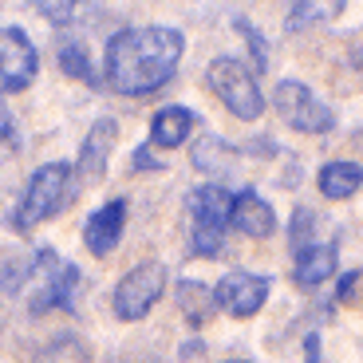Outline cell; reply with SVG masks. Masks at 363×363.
I'll return each instance as SVG.
<instances>
[{"mask_svg":"<svg viewBox=\"0 0 363 363\" xmlns=\"http://www.w3.org/2000/svg\"><path fill=\"white\" fill-rule=\"evenodd\" d=\"M182 48L178 28H127L107 44V83L118 95H150L174 79Z\"/></svg>","mask_w":363,"mask_h":363,"instance_id":"1","label":"cell"},{"mask_svg":"<svg viewBox=\"0 0 363 363\" xmlns=\"http://www.w3.org/2000/svg\"><path fill=\"white\" fill-rule=\"evenodd\" d=\"M67 201H72V166L48 162L28 178V190H24V198H20L16 213H12V218H16L12 225H16L20 233H28L32 225L55 218Z\"/></svg>","mask_w":363,"mask_h":363,"instance_id":"2","label":"cell"},{"mask_svg":"<svg viewBox=\"0 0 363 363\" xmlns=\"http://www.w3.org/2000/svg\"><path fill=\"white\" fill-rule=\"evenodd\" d=\"M194 218V257H221L225 253V225L233 218V194L225 186H201L190 194Z\"/></svg>","mask_w":363,"mask_h":363,"instance_id":"3","label":"cell"},{"mask_svg":"<svg viewBox=\"0 0 363 363\" xmlns=\"http://www.w3.org/2000/svg\"><path fill=\"white\" fill-rule=\"evenodd\" d=\"M75 289H79V269L67 264L55 249H40L32 261V312H48V308H75Z\"/></svg>","mask_w":363,"mask_h":363,"instance_id":"4","label":"cell"},{"mask_svg":"<svg viewBox=\"0 0 363 363\" xmlns=\"http://www.w3.org/2000/svg\"><path fill=\"white\" fill-rule=\"evenodd\" d=\"M209 91L233 111L237 118H245V123H257L264 115V95L257 87L253 72H249L241 60H218V64L209 67Z\"/></svg>","mask_w":363,"mask_h":363,"instance_id":"5","label":"cell"},{"mask_svg":"<svg viewBox=\"0 0 363 363\" xmlns=\"http://www.w3.org/2000/svg\"><path fill=\"white\" fill-rule=\"evenodd\" d=\"M272 99H277L281 118L289 123L292 130H300V135H328V130H332V111H328L324 103H320L316 95L304 87V83L281 79Z\"/></svg>","mask_w":363,"mask_h":363,"instance_id":"6","label":"cell"},{"mask_svg":"<svg viewBox=\"0 0 363 363\" xmlns=\"http://www.w3.org/2000/svg\"><path fill=\"white\" fill-rule=\"evenodd\" d=\"M162 289H166V269L162 264L146 261V264H138V269H130L115 289V316L118 320H143L146 312L158 304Z\"/></svg>","mask_w":363,"mask_h":363,"instance_id":"7","label":"cell"},{"mask_svg":"<svg viewBox=\"0 0 363 363\" xmlns=\"http://www.w3.org/2000/svg\"><path fill=\"white\" fill-rule=\"evenodd\" d=\"M40 72L36 48L20 28H0V87L4 91H24L32 87Z\"/></svg>","mask_w":363,"mask_h":363,"instance_id":"8","label":"cell"},{"mask_svg":"<svg viewBox=\"0 0 363 363\" xmlns=\"http://www.w3.org/2000/svg\"><path fill=\"white\" fill-rule=\"evenodd\" d=\"M264 300H269V281L264 277H249V272H229L213 289V304H221L225 312H233L241 320L261 312Z\"/></svg>","mask_w":363,"mask_h":363,"instance_id":"9","label":"cell"},{"mask_svg":"<svg viewBox=\"0 0 363 363\" xmlns=\"http://www.w3.org/2000/svg\"><path fill=\"white\" fill-rule=\"evenodd\" d=\"M115 138H118L115 118H99V123L91 127V135L83 138V150H79V162H75V170H79V178L87 182V186L103 182V174H107V158H111V146H115Z\"/></svg>","mask_w":363,"mask_h":363,"instance_id":"10","label":"cell"},{"mask_svg":"<svg viewBox=\"0 0 363 363\" xmlns=\"http://www.w3.org/2000/svg\"><path fill=\"white\" fill-rule=\"evenodd\" d=\"M123 225H127V201H107L103 209H95L83 225V241L95 257H107L111 249L118 245V237H123Z\"/></svg>","mask_w":363,"mask_h":363,"instance_id":"11","label":"cell"},{"mask_svg":"<svg viewBox=\"0 0 363 363\" xmlns=\"http://www.w3.org/2000/svg\"><path fill=\"white\" fill-rule=\"evenodd\" d=\"M229 221H233L237 233L253 237V241H264V237L277 233V213H272L269 201H264L261 194H253V190H241L233 198V218Z\"/></svg>","mask_w":363,"mask_h":363,"instance_id":"12","label":"cell"},{"mask_svg":"<svg viewBox=\"0 0 363 363\" xmlns=\"http://www.w3.org/2000/svg\"><path fill=\"white\" fill-rule=\"evenodd\" d=\"M332 272H336V245H316V241L308 249H300L296 264H292V277L300 289H320Z\"/></svg>","mask_w":363,"mask_h":363,"instance_id":"13","label":"cell"},{"mask_svg":"<svg viewBox=\"0 0 363 363\" xmlns=\"http://www.w3.org/2000/svg\"><path fill=\"white\" fill-rule=\"evenodd\" d=\"M194 123H198V115L186 107H166L155 115V127H150V138H155L162 150H174V146H182L186 138H190Z\"/></svg>","mask_w":363,"mask_h":363,"instance_id":"14","label":"cell"},{"mask_svg":"<svg viewBox=\"0 0 363 363\" xmlns=\"http://www.w3.org/2000/svg\"><path fill=\"white\" fill-rule=\"evenodd\" d=\"M363 186V170L355 162H328L320 170V194L328 201H344Z\"/></svg>","mask_w":363,"mask_h":363,"instance_id":"15","label":"cell"},{"mask_svg":"<svg viewBox=\"0 0 363 363\" xmlns=\"http://www.w3.org/2000/svg\"><path fill=\"white\" fill-rule=\"evenodd\" d=\"M194 166H198L201 174H221L233 166V146L221 143L218 135H206L198 146H194Z\"/></svg>","mask_w":363,"mask_h":363,"instance_id":"16","label":"cell"},{"mask_svg":"<svg viewBox=\"0 0 363 363\" xmlns=\"http://www.w3.org/2000/svg\"><path fill=\"white\" fill-rule=\"evenodd\" d=\"M40 363H91V347L79 336H55L40 352Z\"/></svg>","mask_w":363,"mask_h":363,"instance_id":"17","label":"cell"},{"mask_svg":"<svg viewBox=\"0 0 363 363\" xmlns=\"http://www.w3.org/2000/svg\"><path fill=\"white\" fill-rule=\"evenodd\" d=\"M60 72H64L67 79L95 83V67H91V60H87V48H83V44H75V40L60 44Z\"/></svg>","mask_w":363,"mask_h":363,"instance_id":"18","label":"cell"},{"mask_svg":"<svg viewBox=\"0 0 363 363\" xmlns=\"http://www.w3.org/2000/svg\"><path fill=\"white\" fill-rule=\"evenodd\" d=\"M182 308H186V316L194 324H206L209 312H213V292H206L201 284H186L182 289Z\"/></svg>","mask_w":363,"mask_h":363,"instance_id":"19","label":"cell"},{"mask_svg":"<svg viewBox=\"0 0 363 363\" xmlns=\"http://www.w3.org/2000/svg\"><path fill=\"white\" fill-rule=\"evenodd\" d=\"M237 32L245 36V44H249V52H253V64H257V72H264L269 67V48H264V40H261V32H257L249 20H237Z\"/></svg>","mask_w":363,"mask_h":363,"instance_id":"20","label":"cell"},{"mask_svg":"<svg viewBox=\"0 0 363 363\" xmlns=\"http://www.w3.org/2000/svg\"><path fill=\"white\" fill-rule=\"evenodd\" d=\"M312 225H316V218H312L308 209H296V218H292V253H300V249H308V233Z\"/></svg>","mask_w":363,"mask_h":363,"instance_id":"21","label":"cell"},{"mask_svg":"<svg viewBox=\"0 0 363 363\" xmlns=\"http://www.w3.org/2000/svg\"><path fill=\"white\" fill-rule=\"evenodd\" d=\"M336 12H340V4H296V9H292L289 28L296 32V28L304 24V20H316V16H336Z\"/></svg>","mask_w":363,"mask_h":363,"instance_id":"22","label":"cell"},{"mask_svg":"<svg viewBox=\"0 0 363 363\" xmlns=\"http://www.w3.org/2000/svg\"><path fill=\"white\" fill-rule=\"evenodd\" d=\"M40 12H44L48 20H55V24H64V20H72V4H40Z\"/></svg>","mask_w":363,"mask_h":363,"instance_id":"23","label":"cell"},{"mask_svg":"<svg viewBox=\"0 0 363 363\" xmlns=\"http://www.w3.org/2000/svg\"><path fill=\"white\" fill-rule=\"evenodd\" d=\"M12 123H9V111H4V103H0V138H9Z\"/></svg>","mask_w":363,"mask_h":363,"instance_id":"24","label":"cell"},{"mask_svg":"<svg viewBox=\"0 0 363 363\" xmlns=\"http://www.w3.org/2000/svg\"><path fill=\"white\" fill-rule=\"evenodd\" d=\"M135 166H143V170H150V166H155V158H146V150H135Z\"/></svg>","mask_w":363,"mask_h":363,"instance_id":"25","label":"cell"},{"mask_svg":"<svg viewBox=\"0 0 363 363\" xmlns=\"http://www.w3.org/2000/svg\"><path fill=\"white\" fill-rule=\"evenodd\" d=\"M229 363H241V359H229Z\"/></svg>","mask_w":363,"mask_h":363,"instance_id":"26","label":"cell"}]
</instances>
